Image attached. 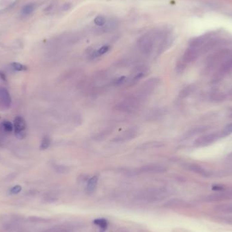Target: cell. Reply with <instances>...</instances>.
<instances>
[{
  "instance_id": "obj_1",
  "label": "cell",
  "mask_w": 232,
  "mask_h": 232,
  "mask_svg": "<svg viewBox=\"0 0 232 232\" xmlns=\"http://www.w3.org/2000/svg\"><path fill=\"white\" fill-rule=\"evenodd\" d=\"M223 132H213L201 136L194 141V145L197 147H206L216 142L223 137Z\"/></svg>"
},
{
  "instance_id": "obj_10",
  "label": "cell",
  "mask_w": 232,
  "mask_h": 232,
  "mask_svg": "<svg viewBox=\"0 0 232 232\" xmlns=\"http://www.w3.org/2000/svg\"><path fill=\"white\" fill-rule=\"evenodd\" d=\"M50 144H51V139L49 137L46 136L42 138L41 144H40V149L42 150L46 149L50 147Z\"/></svg>"
},
{
  "instance_id": "obj_15",
  "label": "cell",
  "mask_w": 232,
  "mask_h": 232,
  "mask_svg": "<svg viewBox=\"0 0 232 232\" xmlns=\"http://www.w3.org/2000/svg\"><path fill=\"white\" fill-rule=\"evenodd\" d=\"M35 9V6L33 4H27L26 6H25L23 7V8L22 10V13L24 14H31L32 12H33Z\"/></svg>"
},
{
  "instance_id": "obj_2",
  "label": "cell",
  "mask_w": 232,
  "mask_h": 232,
  "mask_svg": "<svg viewBox=\"0 0 232 232\" xmlns=\"http://www.w3.org/2000/svg\"><path fill=\"white\" fill-rule=\"evenodd\" d=\"M137 44L138 49L143 54L149 55L152 52L154 42L150 35L145 34L138 39Z\"/></svg>"
},
{
  "instance_id": "obj_20",
  "label": "cell",
  "mask_w": 232,
  "mask_h": 232,
  "mask_svg": "<svg viewBox=\"0 0 232 232\" xmlns=\"http://www.w3.org/2000/svg\"><path fill=\"white\" fill-rule=\"evenodd\" d=\"M225 131L227 133L232 132V123H231V124H229V126H228L226 127Z\"/></svg>"
},
{
  "instance_id": "obj_11",
  "label": "cell",
  "mask_w": 232,
  "mask_h": 232,
  "mask_svg": "<svg viewBox=\"0 0 232 232\" xmlns=\"http://www.w3.org/2000/svg\"><path fill=\"white\" fill-rule=\"evenodd\" d=\"M193 88L192 86H188L185 87V88H183V89L181 90L179 94V97L181 98H185L193 91Z\"/></svg>"
},
{
  "instance_id": "obj_12",
  "label": "cell",
  "mask_w": 232,
  "mask_h": 232,
  "mask_svg": "<svg viewBox=\"0 0 232 232\" xmlns=\"http://www.w3.org/2000/svg\"><path fill=\"white\" fill-rule=\"evenodd\" d=\"M2 127L7 132H11L14 129V125L7 120H5L2 122Z\"/></svg>"
},
{
  "instance_id": "obj_16",
  "label": "cell",
  "mask_w": 232,
  "mask_h": 232,
  "mask_svg": "<svg viewBox=\"0 0 232 232\" xmlns=\"http://www.w3.org/2000/svg\"><path fill=\"white\" fill-rule=\"evenodd\" d=\"M94 22L96 25L99 27H102L105 24L106 19L104 16H98L94 19Z\"/></svg>"
},
{
  "instance_id": "obj_14",
  "label": "cell",
  "mask_w": 232,
  "mask_h": 232,
  "mask_svg": "<svg viewBox=\"0 0 232 232\" xmlns=\"http://www.w3.org/2000/svg\"><path fill=\"white\" fill-rule=\"evenodd\" d=\"M11 66L12 69L15 71H23L27 70V69L26 66L21 63H19V62H12Z\"/></svg>"
},
{
  "instance_id": "obj_3",
  "label": "cell",
  "mask_w": 232,
  "mask_h": 232,
  "mask_svg": "<svg viewBox=\"0 0 232 232\" xmlns=\"http://www.w3.org/2000/svg\"><path fill=\"white\" fill-rule=\"evenodd\" d=\"M139 105V100L136 97H130L125 99L117 106V109L122 112H131L135 110Z\"/></svg>"
},
{
  "instance_id": "obj_4",
  "label": "cell",
  "mask_w": 232,
  "mask_h": 232,
  "mask_svg": "<svg viewBox=\"0 0 232 232\" xmlns=\"http://www.w3.org/2000/svg\"><path fill=\"white\" fill-rule=\"evenodd\" d=\"M27 125L24 118L21 116H17L14 120V128L15 135L19 138H22L25 137V129Z\"/></svg>"
},
{
  "instance_id": "obj_18",
  "label": "cell",
  "mask_w": 232,
  "mask_h": 232,
  "mask_svg": "<svg viewBox=\"0 0 232 232\" xmlns=\"http://www.w3.org/2000/svg\"><path fill=\"white\" fill-rule=\"evenodd\" d=\"M22 190L21 186L20 185H16L12 187L10 191V193L11 194H18L19 193L21 192V191Z\"/></svg>"
},
{
  "instance_id": "obj_17",
  "label": "cell",
  "mask_w": 232,
  "mask_h": 232,
  "mask_svg": "<svg viewBox=\"0 0 232 232\" xmlns=\"http://www.w3.org/2000/svg\"><path fill=\"white\" fill-rule=\"evenodd\" d=\"M109 50V46H102L99 50H98L97 52L95 53L94 55L96 57L100 56V55H103V54H105V53H107Z\"/></svg>"
},
{
  "instance_id": "obj_21",
  "label": "cell",
  "mask_w": 232,
  "mask_h": 232,
  "mask_svg": "<svg viewBox=\"0 0 232 232\" xmlns=\"http://www.w3.org/2000/svg\"><path fill=\"white\" fill-rule=\"evenodd\" d=\"M0 77H1L2 80H6V76H5V75L2 72H0Z\"/></svg>"
},
{
  "instance_id": "obj_13",
  "label": "cell",
  "mask_w": 232,
  "mask_h": 232,
  "mask_svg": "<svg viewBox=\"0 0 232 232\" xmlns=\"http://www.w3.org/2000/svg\"><path fill=\"white\" fill-rule=\"evenodd\" d=\"M94 223L96 224V225L99 226L100 229H103V230H105V229H106L107 228V221H106L105 219H96V220L94 221Z\"/></svg>"
},
{
  "instance_id": "obj_9",
  "label": "cell",
  "mask_w": 232,
  "mask_h": 232,
  "mask_svg": "<svg viewBox=\"0 0 232 232\" xmlns=\"http://www.w3.org/2000/svg\"><path fill=\"white\" fill-rule=\"evenodd\" d=\"M98 181H99V177L97 176H92L88 180L86 185V191L88 193H92L95 190L97 186Z\"/></svg>"
},
{
  "instance_id": "obj_5",
  "label": "cell",
  "mask_w": 232,
  "mask_h": 232,
  "mask_svg": "<svg viewBox=\"0 0 232 232\" xmlns=\"http://www.w3.org/2000/svg\"><path fill=\"white\" fill-rule=\"evenodd\" d=\"M138 129L136 127H131L128 130H125L121 135L114 138L115 142H123L126 141H129L135 138L137 136Z\"/></svg>"
},
{
  "instance_id": "obj_8",
  "label": "cell",
  "mask_w": 232,
  "mask_h": 232,
  "mask_svg": "<svg viewBox=\"0 0 232 232\" xmlns=\"http://www.w3.org/2000/svg\"><path fill=\"white\" fill-rule=\"evenodd\" d=\"M0 103L5 108H9L12 103L10 95L4 88H0Z\"/></svg>"
},
{
  "instance_id": "obj_6",
  "label": "cell",
  "mask_w": 232,
  "mask_h": 232,
  "mask_svg": "<svg viewBox=\"0 0 232 232\" xmlns=\"http://www.w3.org/2000/svg\"><path fill=\"white\" fill-rule=\"evenodd\" d=\"M159 84H160V80L158 78L152 77L149 80H147L141 88V94L143 95L149 94L158 86Z\"/></svg>"
},
{
  "instance_id": "obj_19",
  "label": "cell",
  "mask_w": 232,
  "mask_h": 232,
  "mask_svg": "<svg viewBox=\"0 0 232 232\" xmlns=\"http://www.w3.org/2000/svg\"><path fill=\"white\" fill-rule=\"evenodd\" d=\"M125 80H126L125 76L120 77L119 78H117V80H115L114 82H113V84H114L115 86H120V85L123 84V82L125 81Z\"/></svg>"
},
{
  "instance_id": "obj_22",
  "label": "cell",
  "mask_w": 232,
  "mask_h": 232,
  "mask_svg": "<svg viewBox=\"0 0 232 232\" xmlns=\"http://www.w3.org/2000/svg\"><path fill=\"white\" fill-rule=\"evenodd\" d=\"M229 160H232V153H231V154L229 155Z\"/></svg>"
},
{
  "instance_id": "obj_7",
  "label": "cell",
  "mask_w": 232,
  "mask_h": 232,
  "mask_svg": "<svg viewBox=\"0 0 232 232\" xmlns=\"http://www.w3.org/2000/svg\"><path fill=\"white\" fill-rule=\"evenodd\" d=\"M166 168L164 166L160 164H147L143 166L141 168V171L145 173L151 174H158L162 173L166 171Z\"/></svg>"
}]
</instances>
